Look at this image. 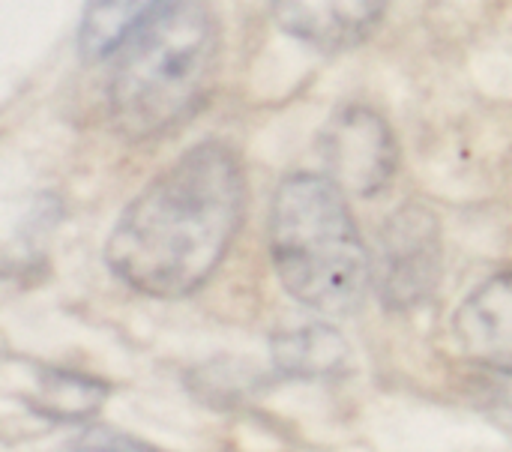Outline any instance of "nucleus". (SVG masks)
<instances>
[{
    "label": "nucleus",
    "mask_w": 512,
    "mask_h": 452,
    "mask_svg": "<svg viewBox=\"0 0 512 452\" xmlns=\"http://www.w3.org/2000/svg\"><path fill=\"white\" fill-rule=\"evenodd\" d=\"M243 207L246 180L237 153L204 141L132 198L105 243V261L147 297H189L225 261Z\"/></svg>",
    "instance_id": "1"
},
{
    "label": "nucleus",
    "mask_w": 512,
    "mask_h": 452,
    "mask_svg": "<svg viewBox=\"0 0 512 452\" xmlns=\"http://www.w3.org/2000/svg\"><path fill=\"white\" fill-rule=\"evenodd\" d=\"M216 24L201 0H171L114 51L108 111L120 135L156 138L192 117L216 72Z\"/></svg>",
    "instance_id": "2"
},
{
    "label": "nucleus",
    "mask_w": 512,
    "mask_h": 452,
    "mask_svg": "<svg viewBox=\"0 0 512 452\" xmlns=\"http://www.w3.org/2000/svg\"><path fill=\"white\" fill-rule=\"evenodd\" d=\"M327 177L348 195H378L396 174L399 147L381 114L348 105L330 117L321 135Z\"/></svg>",
    "instance_id": "5"
},
{
    "label": "nucleus",
    "mask_w": 512,
    "mask_h": 452,
    "mask_svg": "<svg viewBox=\"0 0 512 452\" xmlns=\"http://www.w3.org/2000/svg\"><path fill=\"white\" fill-rule=\"evenodd\" d=\"M453 339L468 360L512 375V273L492 276L462 300Z\"/></svg>",
    "instance_id": "6"
},
{
    "label": "nucleus",
    "mask_w": 512,
    "mask_h": 452,
    "mask_svg": "<svg viewBox=\"0 0 512 452\" xmlns=\"http://www.w3.org/2000/svg\"><path fill=\"white\" fill-rule=\"evenodd\" d=\"M267 243L282 288L306 309L342 318L363 306L375 261L330 177L291 174L279 183Z\"/></svg>",
    "instance_id": "3"
},
{
    "label": "nucleus",
    "mask_w": 512,
    "mask_h": 452,
    "mask_svg": "<svg viewBox=\"0 0 512 452\" xmlns=\"http://www.w3.org/2000/svg\"><path fill=\"white\" fill-rule=\"evenodd\" d=\"M273 363L285 378H339L351 369V348L327 324H309L273 339Z\"/></svg>",
    "instance_id": "8"
},
{
    "label": "nucleus",
    "mask_w": 512,
    "mask_h": 452,
    "mask_svg": "<svg viewBox=\"0 0 512 452\" xmlns=\"http://www.w3.org/2000/svg\"><path fill=\"white\" fill-rule=\"evenodd\" d=\"M33 378L36 381L27 396V405L36 414L60 420V423L93 417L108 396V387L102 381L78 375V372H66V369H39Z\"/></svg>",
    "instance_id": "10"
},
{
    "label": "nucleus",
    "mask_w": 512,
    "mask_h": 452,
    "mask_svg": "<svg viewBox=\"0 0 512 452\" xmlns=\"http://www.w3.org/2000/svg\"><path fill=\"white\" fill-rule=\"evenodd\" d=\"M375 282L381 303L393 312H411L438 294L444 255L441 222L423 204L399 207L378 234Z\"/></svg>",
    "instance_id": "4"
},
{
    "label": "nucleus",
    "mask_w": 512,
    "mask_h": 452,
    "mask_svg": "<svg viewBox=\"0 0 512 452\" xmlns=\"http://www.w3.org/2000/svg\"><path fill=\"white\" fill-rule=\"evenodd\" d=\"M171 0H87L78 45L90 60L111 57L150 15Z\"/></svg>",
    "instance_id": "9"
},
{
    "label": "nucleus",
    "mask_w": 512,
    "mask_h": 452,
    "mask_svg": "<svg viewBox=\"0 0 512 452\" xmlns=\"http://www.w3.org/2000/svg\"><path fill=\"white\" fill-rule=\"evenodd\" d=\"M78 450L81 452H159L153 450L150 444L132 438V435H123V432H114V429H93L87 432L81 441H78Z\"/></svg>",
    "instance_id": "11"
},
{
    "label": "nucleus",
    "mask_w": 512,
    "mask_h": 452,
    "mask_svg": "<svg viewBox=\"0 0 512 452\" xmlns=\"http://www.w3.org/2000/svg\"><path fill=\"white\" fill-rule=\"evenodd\" d=\"M390 0H273L279 27L318 48L342 51L366 39Z\"/></svg>",
    "instance_id": "7"
}]
</instances>
